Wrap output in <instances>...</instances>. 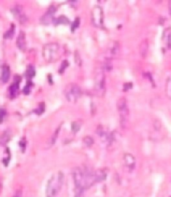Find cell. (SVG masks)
I'll return each mask as SVG.
<instances>
[{
    "label": "cell",
    "instance_id": "cell-18",
    "mask_svg": "<svg viewBox=\"0 0 171 197\" xmlns=\"http://www.w3.org/2000/svg\"><path fill=\"white\" fill-rule=\"evenodd\" d=\"M165 93H166V96L171 99V75L167 78V81H166V86H165Z\"/></svg>",
    "mask_w": 171,
    "mask_h": 197
},
{
    "label": "cell",
    "instance_id": "cell-22",
    "mask_svg": "<svg viewBox=\"0 0 171 197\" xmlns=\"http://www.w3.org/2000/svg\"><path fill=\"white\" fill-rule=\"evenodd\" d=\"M13 35H14V25H11V28L9 29L8 31H6L5 32V34H4V38L5 39H7V38H12L13 37Z\"/></svg>",
    "mask_w": 171,
    "mask_h": 197
},
{
    "label": "cell",
    "instance_id": "cell-9",
    "mask_svg": "<svg viewBox=\"0 0 171 197\" xmlns=\"http://www.w3.org/2000/svg\"><path fill=\"white\" fill-rule=\"evenodd\" d=\"M12 14L14 15V17L17 19L20 24H25L27 22V17H26L23 8L21 6L16 5L14 8H12Z\"/></svg>",
    "mask_w": 171,
    "mask_h": 197
},
{
    "label": "cell",
    "instance_id": "cell-1",
    "mask_svg": "<svg viewBox=\"0 0 171 197\" xmlns=\"http://www.w3.org/2000/svg\"><path fill=\"white\" fill-rule=\"evenodd\" d=\"M64 182V174L61 171H58L54 174L48 181L47 187H46V197H55L58 192L60 191L62 185Z\"/></svg>",
    "mask_w": 171,
    "mask_h": 197
},
{
    "label": "cell",
    "instance_id": "cell-23",
    "mask_svg": "<svg viewBox=\"0 0 171 197\" xmlns=\"http://www.w3.org/2000/svg\"><path fill=\"white\" fill-rule=\"evenodd\" d=\"M34 74H35V71H34V68L33 66H28V69H27V72H26V75H27V77L28 78H31V77H33L34 76Z\"/></svg>",
    "mask_w": 171,
    "mask_h": 197
},
{
    "label": "cell",
    "instance_id": "cell-15",
    "mask_svg": "<svg viewBox=\"0 0 171 197\" xmlns=\"http://www.w3.org/2000/svg\"><path fill=\"white\" fill-rule=\"evenodd\" d=\"M18 88H19V83L14 82V83L9 87V96H10L11 98H14L16 96V94H17Z\"/></svg>",
    "mask_w": 171,
    "mask_h": 197
},
{
    "label": "cell",
    "instance_id": "cell-4",
    "mask_svg": "<svg viewBox=\"0 0 171 197\" xmlns=\"http://www.w3.org/2000/svg\"><path fill=\"white\" fill-rule=\"evenodd\" d=\"M117 109L119 111L120 115V124L122 127H125L128 119V115H129V110L127 107V101L126 98L121 97L117 100Z\"/></svg>",
    "mask_w": 171,
    "mask_h": 197
},
{
    "label": "cell",
    "instance_id": "cell-17",
    "mask_svg": "<svg viewBox=\"0 0 171 197\" xmlns=\"http://www.w3.org/2000/svg\"><path fill=\"white\" fill-rule=\"evenodd\" d=\"M81 125H82V121L81 120H77V121H74V122H72L71 129H72V131H73V133H77L78 131L80 130Z\"/></svg>",
    "mask_w": 171,
    "mask_h": 197
},
{
    "label": "cell",
    "instance_id": "cell-32",
    "mask_svg": "<svg viewBox=\"0 0 171 197\" xmlns=\"http://www.w3.org/2000/svg\"><path fill=\"white\" fill-rule=\"evenodd\" d=\"M129 88H132V83H128V84H126V85H125V88H124V89L127 90V89H129Z\"/></svg>",
    "mask_w": 171,
    "mask_h": 197
},
{
    "label": "cell",
    "instance_id": "cell-30",
    "mask_svg": "<svg viewBox=\"0 0 171 197\" xmlns=\"http://www.w3.org/2000/svg\"><path fill=\"white\" fill-rule=\"evenodd\" d=\"M5 115H6V111L4 109H0V123H2Z\"/></svg>",
    "mask_w": 171,
    "mask_h": 197
},
{
    "label": "cell",
    "instance_id": "cell-20",
    "mask_svg": "<svg viewBox=\"0 0 171 197\" xmlns=\"http://www.w3.org/2000/svg\"><path fill=\"white\" fill-rule=\"evenodd\" d=\"M54 23H55V24H61V23H63V24H68V23H69V20H68L67 17H65V16H60L59 18L55 19V20H54Z\"/></svg>",
    "mask_w": 171,
    "mask_h": 197
},
{
    "label": "cell",
    "instance_id": "cell-5",
    "mask_svg": "<svg viewBox=\"0 0 171 197\" xmlns=\"http://www.w3.org/2000/svg\"><path fill=\"white\" fill-rule=\"evenodd\" d=\"M72 174H73V179L76 190L84 191L86 189V187H85V176L83 168L82 167H75L73 171H72Z\"/></svg>",
    "mask_w": 171,
    "mask_h": 197
},
{
    "label": "cell",
    "instance_id": "cell-27",
    "mask_svg": "<svg viewBox=\"0 0 171 197\" xmlns=\"http://www.w3.org/2000/svg\"><path fill=\"white\" fill-rule=\"evenodd\" d=\"M79 24H80V18H76L75 19V21H74V23H73V25H72V31H74L75 29H76L78 26H79Z\"/></svg>",
    "mask_w": 171,
    "mask_h": 197
},
{
    "label": "cell",
    "instance_id": "cell-24",
    "mask_svg": "<svg viewBox=\"0 0 171 197\" xmlns=\"http://www.w3.org/2000/svg\"><path fill=\"white\" fill-rule=\"evenodd\" d=\"M74 57H75V62H76V64L78 65V66H81L82 61H81L80 54L78 53V51H75V53H74Z\"/></svg>",
    "mask_w": 171,
    "mask_h": 197
},
{
    "label": "cell",
    "instance_id": "cell-28",
    "mask_svg": "<svg viewBox=\"0 0 171 197\" xmlns=\"http://www.w3.org/2000/svg\"><path fill=\"white\" fill-rule=\"evenodd\" d=\"M68 66V62L65 60V61H63V63H62V65H61V68H60V70H59V73H62V72H64V70H65V68H66Z\"/></svg>",
    "mask_w": 171,
    "mask_h": 197
},
{
    "label": "cell",
    "instance_id": "cell-6",
    "mask_svg": "<svg viewBox=\"0 0 171 197\" xmlns=\"http://www.w3.org/2000/svg\"><path fill=\"white\" fill-rule=\"evenodd\" d=\"M106 90V84H105V75L102 68H99L95 75V91L99 96H103Z\"/></svg>",
    "mask_w": 171,
    "mask_h": 197
},
{
    "label": "cell",
    "instance_id": "cell-29",
    "mask_svg": "<svg viewBox=\"0 0 171 197\" xmlns=\"http://www.w3.org/2000/svg\"><path fill=\"white\" fill-rule=\"evenodd\" d=\"M29 92H30V82H28V84L26 85V86L24 87V89H23V93L24 94H29Z\"/></svg>",
    "mask_w": 171,
    "mask_h": 197
},
{
    "label": "cell",
    "instance_id": "cell-2",
    "mask_svg": "<svg viewBox=\"0 0 171 197\" xmlns=\"http://www.w3.org/2000/svg\"><path fill=\"white\" fill-rule=\"evenodd\" d=\"M42 54H43V57L47 62H54L59 58V55H60V47H59L58 43L51 42V43L44 45L43 50H42Z\"/></svg>",
    "mask_w": 171,
    "mask_h": 197
},
{
    "label": "cell",
    "instance_id": "cell-12",
    "mask_svg": "<svg viewBox=\"0 0 171 197\" xmlns=\"http://www.w3.org/2000/svg\"><path fill=\"white\" fill-rule=\"evenodd\" d=\"M147 52H148V40L144 39L139 45V53L143 58H145L147 55Z\"/></svg>",
    "mask_w": 171,
    "mask_h": 197
},
{
    "label": "cell",
    "instance_id": "cell-19",
    "mask_svg": "<svg viewBox=\"0 0 171 197\" xmlns=\"http://www.w3.org/2000/svg\"><path fill=\"white\" fill-rule=\"evenodd\" d=\"M60 128H61V125L59 126L56 130H55V132L53 133V135H52V137L50 138V142H49V146H52L55 142H56L57 137H58V134H59V131H60Z\"/></svg>",
    "mask_w": 171,
    "mask_h": 197
},
{
    "label": "cell",
    "instance_id": "cell-16",
    "mask_svg": "<svg viewBox=\"0 0 171 197\" xmlns=\"http://www.w3.org/2000/svg\"><path fill=\"white\" fill-rule=\"evenodd\" d=\"M95 177H96L97 182L103 181L105 177H106V172L102 171V170H97V171H95Z\"/></svg>",
    "mask_w": 171,
    "mask_h": 197
},
{
    "label": "cell",
    "instance_id": "cell-11",
    "mask_svg": "<svg viewBox=\"0 0 171 197\" xmlns=\"http://www.w3.org/2000/svg\"><path fill=\"white\" fill-rule=\"evenodd\" d=\"M123 160H124V163H125V165L128 167V169L132 170L134 167H135V158H134V156L132 154H129V153H126L124 154L123 156Z\"/></svg>",
    "mask_w": 171,
    "mask_h": 197
},
{
    "label": "cell",
    "instance_id": "cell-33",
    "mask_svg": "<svg viewBox=\"0 0 171 197\" xmlns=\"http://www.w3.org/2000/svg\"><path fill=\"white\" fill-rule=\"evenodd\" d=\"M169 12H170V15H171V1H169Z\"/></svg>",
    "mask_w": 171,
    "mask_h": 197
},
{
    "label": "cell",
    "instance_id": "cell-34",
    "mask_svg": "<svg viewBox=\"0 0 171 197\" xmlns=\"http://www.w3.org/2000/svg\"><path fill=\"white\" fill-rule=\"evenodd\" d=\"M1 189H2V187H1V184H0V193H1Z\"/></svg>",
    "mask_w": 171,
    "mask_h": 197
},
{
    "label": "cell",
    "instance_id": "cell-31",
    "mask_svg": "<svg viewBox=\"0 0 171 197\" xmlns=\"http://www.w3.org/2000/svg\"><path fill=\"white\" fill-rule=\"evenodd\" d=\"M75 197H83V191L76 190V195H75Z\"/></svg>",
    "mask_w": 171,
    "mask_h": 197
},
{
    "label": "cell",
    "instance_id": "cell-14",
    "mask_svg": "<svg viewBox=\"0 0 171 197\" xmlns=\"http://www.w3.org/2000/svg\"><path fill=\"white\" fill-rule=\"evenodd\" d=\"M11 136H12V132L10 129L8 130H5L4 133L2 134V136L0 137V143L3 144V145H5L6 143L8 142L9 140L11 139Z\"/></svg>",
    "mask_w": 171,
    "mask_h": 197
},
{
    "label": "cell",
    "instance_id": "cell-8",
    "mask_svg": "<svg viewBox=\"0 0 171 197\" xmlns=\"http://www.w3.org/2000/svg\"><path fill=\"white\" fill-rule=\"evenodd\" d=\"M55 12H56V7H54V6H50V7L48 8V10L45 12V14L40 18V23L44 24V25L50 24L54 19L53 16L55 14Z\"/></svg>",
    "mask_w": 171,
    "mask_h": 197
},
{
    "label": "cell",
    "instance_id": "cell-10",
    "mask_svg": "<svg viewBox=\"0 0 171 197\" xmlns=\"http://www.w3.org/2000/svg\"><path fill=\"white\" fill-rule=\"evenodd\" d=\"M16 45L17 47L20 49L21 51H25L26 48H27V42H26V36L25 33L23 31H21L19 35L17 36V39H16Z\"/></svg>",
    "mask_w": 171,
    "mask_h": 197
},
{
    "label": "cell",
    "instance_id": "cell-21",
    "mask_svg": "<svg viewBox=\"0 0 171 197\" xmlns=\"http://www.w3.org/2000/svg\"><path fill=\"white\" fill-rule=\"evenodd\" d=\"M83 143H84L87 147H90L91 145H93L94 140H93V138H92L91 136H85L84 138H83Z\"/></svg>",
    "mask_w": 171,
    "mask_h": 197
},
{
    "label": "cell",
    "instance_id": "cell-7",
    "mask_svg": "<svg viewBox=\"0 0 171 197\" xmlns=\"http://www.w3.org/2000/svg\"><path fill=\"white\" fill-rule=\"evenodd\" d=\"M103 10L100 6H94L91 11V22L95 27H103Z\"/></svg>",
    "mask_w": 171,
    "mask_h": 197
},
{
    "label": "cell",
    "instance_id": "cell-3",
    "mask_svg": "<svg viewBox=\"0 0 171 197\" xmlns=\"http://www.w3.org/2000/svg\"><path fill=\"white\" fill-rule=\"evenodd\" d=\"M64 94L69 102H76V101L80 98L82 91H81V88L78 86L77 84L70 83L67 85L66 88H65Z\"/></svg>",
    "mask_w": 171,
    "mask_h": 197
},
{
    "label": "cell",
    "instance_id": "cell-25",
    "mask_svg": "<svg viewBox=\"0 0 171 197\" xmlns=\"http://www.w3.org/2000/svg\"><path fill=\"white\" fill-rule=\"evenodd\" d=\"M118 50H119V45H118V42H114L113 48L111 49V53H112V55H117L118 54Z\"/></svg>",
    "mask_w": 171,
    "mask_h": 197
},
{
    "label": "cell",
    "instance_id": "cell-26",
    "mask_svg": "<svg viewBox=\"0 0 171 197\" xmlns=\"http://www.w3.org/2000/svg\"><path fill=\"white\" fill-rule=\"evenodd\" d=\"M44 110H45V108H44V103H40L39 104V106H38V109L37 110H35V112L38 114V115H40V114H42L44 112Z\"/></svg>",
    "mask_w": 171,
    "mask_h": 197
},
{
    "label": "cell",
    "instance_id": "cell-13",
    "mask_svg": "<svg viewBox=\"0 0 171 197\" xmlns=\"http://www.w3.org/2000/svg\"><path fill=\"white\" fill-rule=\"evenodd\" d=\"M9 78H10V69H9L8 65H4V66L2 67V73H1L2 82L6 83V82L9 80Z\"/></svg>",
    "mask_w": 171,
    "mask_h": 197
}]
</instances>
